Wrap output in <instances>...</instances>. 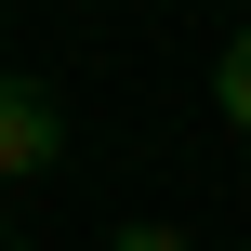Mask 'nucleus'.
<instances>
[{
    "label": "nucleus",
    "instance_id": "nucleus-1",
    "mask_svg": "<svg viewBox=\"0 0 251 251\" xmlns=\"http://www.w3.org/2000/svg\"><path fill=\"white\" fill-rule=\"evenodd\" d=\"M66 159V106L40 93V79H0V185H26V172H53Z\"/></svg>",
    "mask_w": 251,
    "mask_h": 251
},
{
    "label": "nucleus",
    "instance_id": "nucleus-3",
    "mask_svg": "<svg viewBox=\"0 0 251 251\" xmlns=\"http://www.w3.org/2000/svg\"><path fill=\"white\" fill-rule=\"evenodd\" d=\"M106 251H185V238H172V225H119Z\"/></svg>",
    "mask_w": 251,
    "mask_h": 251
},
{
    "label": "nucleus",
    "instance_id": "nucleus-4",
    "mask_svg": "<svg viewBox=\"0 0 251 251\" xmlns=\"http://www.w3.org/2000/svg\"><path fill=\"white\" fill-rule=\"evenodd\" d=\"M0 238H13V212H0Z\"/></svg>",
    "mask_w": 251,
    "mask_h": 251
},
{
    "label": "nucleus",
    "instance_id": "nucleus-2",
    "mask_svg": "<svg viewBox=\"0 0 251 251\" xmlns=\"http://www.w3.org/2000/svg\"><path fill=\"white\" fill-rule=\"evenodd\" d=\"M212 106L238 119V146H251V26H238V40H225V66H212Z\"/></svg>",
    "mask_w": 251,
    "mask_h": 251
}]
</instances>
